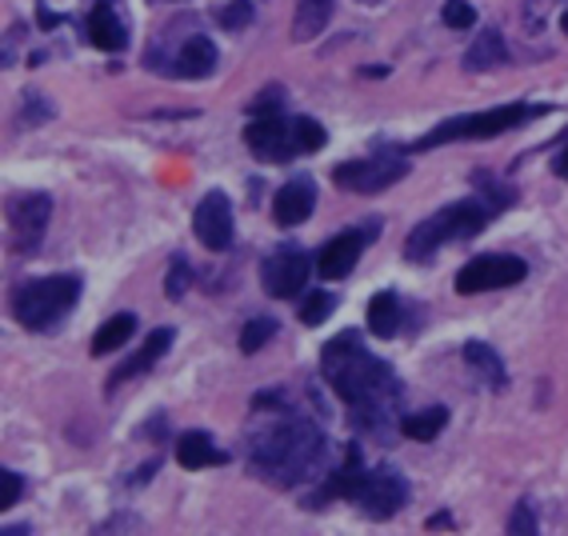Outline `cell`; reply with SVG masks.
<instances>
[{"label":"cell","instance_id":"32","mask_svg":"<svg viewBox=\"0 0 568 536\" xmlns=\"http://www.w3.org/2000/svg\"><path fill=\"white\" fill-rule=\"evenodd\" d=\"M52 121V104L44 101L41 92H24V124H41Z\"/></svg>","mask_w":568,"mask_h":536},{"label":"cell","instance_id":"33","mask_svg":"<svg viewBox=\"0 0 568 536\" xmlns=\"http://www.w3.org/2000/svg\"><path fill=\"white\" fill-rule=\"evenodd\" d=\"M92 533H141V516H132V513H116L109 516L104 525H97Z\"/></svg>","mask_w":568,"mask_h":536},{"label":"cell","instance_id":"5","mask_svg":"<svg viewBox=\"0 0 568 536\" xmlns=\"http://www.w3.org/2000/svg\"><path fill=\"white\" fill-rule=\"evenodd\" d=\"M84 281L77 273H57V276H37V281L21 284L12 296V316L29 328V333H49L81 301Z\"/></svg>","mask_w":568,"mask_h":536},{"label":"cell","instance_id":"11","mask_svg":"<svg viewBox=\"0 0 568 536\" xmlns=\"http://www.w3.org/2000/svg\"><path fill=\"white\" fill-rule=\"evenodd\" d=\"M308 273H313L308 256L301 253V249H293V244H284V249H276V253L264 261L261 284H264V293H268V296H276V301H288V296L305 293Z\"/></svg>","mask_w":568,"mask_h":536},{"label":"cell","instance_id":"17","mask_svg":"<svg viewBox=\"0 0 568 536\" xmlns=\"http://www.w3.org/2000/svg\"><path fill=\"white\" fill-rule=\"evenodd\" d=\"M216 44L209 37H189V41L176 49V57L169 61V72L181 77V81H204L209 72L216 69Z\"/></svg>","mask_w":568,"mask_h":536},{"label":"cell","instance_id":"37","mask_svg":"<svg viewBox=\"0 0 568 536\" xmlns=\"http://www.w3.org/2000/svg\"><path fill=\"white\" fill-rule=\"evenodd\" d=\"M560 29H565V37H568V12H560Z\"/></svg>","mask_w":568,"mask_h":536},{"label":"cell","instance_id":"36","mask_svg":"<svg viewBox=\"0 0 568 536\" xmlns=\"http://www.w3.org/2000/svg\"><path fill=\"white\" fill-rule=\"evenodd\" d=\"M557 176H565V181H568V149L557 156Z\"/></svg>","mask_w":568,"mask_h":536},{"label":"cell","instance_id":"10","mask_svg":"<svg viewBox=\"0 0 568 536\" xmlns=\"http://www.w3.org/2000/svg\"><path fill=\"white\" fill-rule=\"evenodd\" d=\"M52 221V201L44 193H29L9 201V244L17 253H37L49 233Z\"/></svg>","mask_w":568,"mask_h":536},{"label":"cell","instance_id":"29","mask_svg":"<svg viewBox=\"0 0 568 536\" xmlns=\"http://www.w3.org/2000/svg\"><path fill=\"white\" fill-rule=\"evenodd\" d=\"M216 21H221L224 32H241L253 24V0H229L221 12H216Z\"/></svg>","mask_w":568,"mask_h":536},{"label":"cell","instance_id":"28","mask_svg":"<svg viewBox=\"0 0 568 536\" xmlns=\"http://www.w3.org/2000/svg\"><path fill=\"white\" fill-rule=\"evenodd\" d=\"M189 281H193V269H189V261H184L181 253H176L173 264H169V276H164V296H169V301H184Z\"/></svg>","mask_w":568,"mask_h":536},{"label":"cell","instance_id":"24","mask_svg":"<svg viewBox=\"0 0 568 536\" xmlns=\"http://www.w3.org/2000/svg\"><path fill=\"white\" fill-rule=\"evenodd\" d=\"M136 333V316L132 313H116L112 321H104L101 328H97V336H92V356H109L116 353L129 336Z\"/></svg>","mask_w":568,"mask_h":536},{"label":"cell","instance_id":"31","mask_svg":"<svg viewBox=\"0 0 568 536\" xmlns=\"http://www.w3.org/2000/svg\"><path fill=\"white\" fill-rule=\"evenodd\" d=\"M508 533H513V536H537L540 533L537 513H532V505H528V500H520V505L513 508V516H508Z\"/></svg>","mask_w":568,"mask_h":536},{"label":"cell","instance_id":"21","mask_svg":"<svg viewBox=\"0 0 568 536\" xmlns=\"http://www.w3.org/2000/svg\"><path fill=\"white\" fill-rule=\"evenodd\" d=\"M176 461L181 468H209V465H229V456L213 445L209 433H184L176 441Z\"/></svg>","mask_w":568,"mask_h":536},{"label":"cell","instance_id":"13","mask_svg":"<svg viewBox=\"0 0 568 536\" xmlns=\"http://www.w3.org/2000/svg\"><path fill=\"white\" fill-rule=\"evenodd\" d=\"M193 233L204 249H213V253H224L229 244H233V204L221 189L213 193H204L196 201V213H193Z\"/></svg>","mask_w":568,"mask_h":536},{"label":"cell","instance_id":"15","mask_svg":"<svg viewBox=\"0 0 568 536\" xmlns=\"http://www.w3.org/2000/svg\"><path fill=\"white\" fill-rule=\"evenodd\" d=\"M169 348H173V328H156V333H149V336H144V344H141V353L129 356L124 365L112 368V376L104 381V393H116L124 381H136V376H144L164 353H169Z\"/></svg>","mask_w":568,"mask_h":536},{"label":"cell","instance_id":"8","mask_svg":"<svg viewBox=\"0 0 568 536\" xmlns=\"http://www.w3.org/2000/svg\"><path fill=\"white\" fill-rule=\"evenodd\" d=\"M408 493H413V488H408V476L396 473L393 465H381V468H365L353 500H356V508L365 516H373V520H388V516H396L408 505Z\"/></svg>","mask_w":568,"mask_h":536},{"label":"cell","instance_id":"30","mask_svg":"<svg viewBox=\"0 0 568 536\" xmlns=\"http://www.w3.org/2000/svg\"><path fill=\"white\" fill-rule=\"evenodd\" d=\"M440 21H445L448 29H473V24H477V9H473L468 0H445Z\"/></svg>","mask_w":568,"mask_h":536},{"label":"cell","instance_id":"4","mask_svg":"<svg viewBox=\"0 0 568 536\" xmlns=\"http://www.w3.org/2000/svg\"><path fill=\"white\" fill-rule=\"evenodd\" d=\"M497 216V209L488 201H457V204H445L437 213L420 221L408 233L405 241V256L413 264H428L433 256L445 249V244H457V241H473V236L485 229L488 221Z\"/></svg>","mask_w":568,"mask_h":536},{"label":"cell","instance_id":"2","mask_svg":"<svg viewBox=\"0 0 568 536\" xmlns=\"http://www.w3.org/2000/svg\"><path fill=\"white\" fill-rule=\"evenodd\" d=\"M328 456V441L325 433L305 421L301 413H288L276 425L261 428L248 441V465L261 481L281 488H296L313 481L321 468H325Z\"/></svg>","mask_w":568,"mask_h":536},{"label":"cell","instance_id":"34","mask_svg":"<svg viewBox=\"0 0 568 536\" xmlns=\"http://www.w3.org/2000/svg\"><path fill=\"white\" fill-rule=\"evenodd\" d=\"M0 481H4V508H12L24 496V476L12 473V468H4V473H0Z\"/></svg>","mask_w":568,"mask_h":536},{"label":"cell","instance_id":"12","mask_svg":"<svg viewBox=\"0 0 568 536\" xmlns=\"http://www.w3.org/2000/svg\"><path fill=\"white\" fill-rule=\"evenodd\" d=\"M376 229H381V221H368L365 229H345V233H336L333 241L316 253V273L325 276V281H345V276L356 269V261H361V253H365V244L373 241Z\"/></svg>","mask_w":568,"mask_h":536},{"label":"cell","instance_id":"27","mask_svg":"<svg viewBox=\"0 0 568 536\" xmlns=\"http://www.w3.org/2000/svg\"><path fill=\"white\" fill-rule=\"evenodd\" d=\"M336 313V296L325 293V289H316L301 301V324H325L328 316Z\"/></svg>","mask_w":568,"mask_h":536},{"label":"cell","instance_id":"38","mask_svg":"<svg viewBox=\"0 0 568 536\" xmlns=\"http://www.w3.org/2000/svg\"><path fill=\"white\" fill-rule=\"evenodd\" d=\"M365 4H381V0H365Z\"/></svg>","mask_w":568,"mask_h":536},{"label":"cell","instance_id":"3","mask_svg":"<svg viewBox=\"0 0 568 536\" xmlns=\"http://www.w3.org/2000/svg\"><path fill=\"white\" fill-rule=\"evenodd\" d=\"M325 141L328 132L321 121H313V117H284V112L256 117L244 129V144L264 164H284V161H296V156H308V152H321Z\"/></svg>","mask_w":568,"mask_h":536},{"label":"cell","instance_id":"20","mask_svg":"<svg viewBox=\"0 0 568 536\" xmlns=\"http://www.w3.org/2000/svg\"><path fill=\"white\" fill-rule=\"evenodd\" d=\"M333 12H336V0H301V4H296V17H293V41L296 44L316 41V37L328 29Z\"/></svg>","mask_w":568,"mask_h":536},{"label":"cell","instance_id":"16","mask_svg":"<svg viewBox=\"0 0 568 536\" xmlns=\"http://www.w3.org/2000/svg\"><path fill=\"white\" fill-rule=\"evenodd\" d=\"M89 41L104 52L129 49V21H124V12L116 0H101V4L89 12Z\"/></svg>","mask_w":568,"mask_h":536},{"label":"cell","instance_id":"6","mask_svg":"<svg viewBox=\"0 0 568 536\" xmlns=\"http://www.w3.org/2000/svg\"><path fill=\"white\" fill-rule=\"evenodd\" d=\"M545 112H548V104H500V109L468 112V117H448V121H440L428 136L408 144V152L440 149V144H453V141H493L500 132L520 129V124L537 121Z\"/></svg>","mask_w":568,"mask_h":536},{"label":"cell","instance_id":"1","mask_svg":"<svg viewBox=\"0 0 568 536\" xmlns=\"http://www.w3.org/2000/svg\"><path fill=\"white\" fill-rule=\"evenodd\" d=\"M321 373L333 385V393L348 405V421L361 433H373L385 441L381 428L393 425V408L400 405V376L365 348L356 328L328 341L321 348Z\"/></svg>","mask_w":568,"mask_h":536},{"label":"cell","instance_id":"7","mask_svg":"<svg viewBox=\"0 0 568 536\" xmlns=\"http://www.w3.org/2000/svg\"><path fill=\"white\" fill-rule=\"evenodd\" d=\"M405 156H396L388 149H376L373 156H361V161H345L333 169V184L336 189H345V193L356 196H373V193H385L393 189L396 181H405Z\"/></svg>","mask_w":568,"mask_h":536},{"label":"cell","instance_id":"26","mask_svg":"<svg viewBox=\"0 0 568 536\" xmlns=\"http://www.w3.org/2000/svg\"><path fill=\"white\" fill-rule=\"evenodd\" d=\"M276 336V321L273 316H253V321L244 324V333H241V353H261L264 344Z\"/></svg>","mask_w":568,"mask_h":536},{"label":"cell","instance_id":"23","mask_svg":"<svg viewBox=\"0 0 568 536\" xmlns=\"http://www.w3.org/2000/svg\"><path fill=\"white\" fill-rule=\"evenodd\" d=\"M448 425V408L445 405H433L425 408V413H413L400 421V433L408 436V441H420V445H428V441H437L440 433H445Z\"/></svg>","mask_w":568,"mask_h":536},{"label":"cell","instance_id":"22","mask_svg":"<svg viewBox=\"0 0 568 536\" xmlns=\"http://www.w3.org/2000/svg\"><path fill=\"white\" fill-rule=\"evenodd\" d=\"M400 324H405V301L396 293H376L368 301V333L388 341V336L400 333Z\"/></svg>","mask_w":568,"mask_h":536},{"label":"cell","instance_id":"18","mask_svg":"<svg viewBox=\"0 0 568 536\" xmlns=\"http://www.w3.org/2000/svg\"><path fill=\"white\" fill-rule=\"evenodd\" d=\"M500 64H508L505 32H500L497 24H488V29L477 32V41L465 49V57H460V69H465V72H488V69H500Z\"/></svg>","mask_w":568,"mask_h":536},{"label":"cell","instance_id":"9","mask_svg":"<svg viewBox=\"0 0 568 536\" xmlns=\"http://www.w3.org/2000/svg\"><path fill=\"white\" fill-rule=\"evenodd\" d=\"M528 276V264L520 256L508 253H485L473 256L457 273V293L460 296H477V293H493V289H513Z\"/></svg>","mask_w":568,"mask_h":536},{"label":"cell","instance_id":"25","mask_svg":"<svg viewBox=\"0 0 568 536\" xmlns=\"http://www.w3.org/2000/svg\"><path fill=\"white\" fill-rule=\"evenodd\" d=\"M473 184H477V193H485V201L493 204L497 213H505L508 204H517V189L505 184V181H497V176H488V172H477Z\"/></svg>","mask_w":568,"mask_h":536},{"label":"cell","instance_id":"14","mask_svg":"<svg viewBox=\"0 0 568 536\" xmlns=\"http://www.w3.org/2000/svg\"><path fill=\"white\" fill-rule=\"evenodd\" d=\"M316 209V184L313 176H293L288 184H281L273 196V221L281 229H296V224H305Z\"/></svg>","mask_w":568,"mask_h":536},{"label":"cell","instance_id":"19","mask_svg":"<svg viewBox=\"0 0 568 536\" xmlns=\"http://www.w3.org/2000/svg\"><path fill=\"white\" fill-rule=\"evenodd\" d=\"M465 365L473 368V376H477V381H480L485 388H493V393H505V388H508L505 361H500V353L493 348V344H485V341H468V344H465Z\"/></svg>","mask_w":568,"mask_h":536},{"label":"cell","instance_id":"35","mask_svg":"<svg viewBox=\"0 0 568 536\" xmlns=\"http://www.w3.org/2000/svg\"><path fill=\"white\" fill-rule=\"evenodd\" d=\"M425 528H428V533H448V528H453V516H448V513H437Z\"/></svg>","mask_w":568,"mask_h":536}]
</instances>
